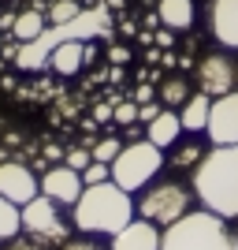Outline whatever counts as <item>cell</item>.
I'll use <instances>...</instances> for the list:
<instances>
[{
  "mask_svg": "<svg viewBox=\"0 0 238 250\" xmlns=\"http://www.w3.org/2000/svg\"><path fill=\"white\" fill-rule=\"evenodd\" d=\"M22 231H26L30 239L45 243V247H63V243L71 239V228L63 224L56 202L45 198V194H37L34 202L22 206Z\"/></svg>",
  "mask_w": 238,
  "mask_h": 250,
  "instance_id": "obj_6",
  "label": "cell"
},
{
  "mask_svg": "<svg viewBox=\"0 0 238 250\" xmlns=\"http://www.w3.org/2000/svg\"><path fill=\"white\" fill-rule=\"evenodd\" d=\"M130 101H138V104H149V101H153V86H138Z\"/></svg>",
  "mask_w": 238,
  "mask_h": 250,
  "instance_id": "obj_29",
  "label": "cell"
},
{
  "mask_svg": "<svg viewBox=\"0 0 238 250\" xmlns=\"http://www.w3.org/2000/svg\"><path fill=\"white\" fill-rule=\"evenodd\" d=\"M60 250H108V247H104V243H97L93 235H71Z\"/></svg>",
  "mask_w": 238,
  "mask_h": 250,
  "instance_id": "obj_26",
  "label": "cell"
},
{
  "mask_svg": "<svg viewBox=\"0 0 238 250\" xmlns=\"http://www.w3.org/2000/svg\"><path fill=\"white\" fill-rule=\"evenodd\" d=\"M0 49H4V30H0Z\"/></svg>",
  "mask_w": 238,
  "mask_h": 250,
  "instance_id": "obj_33",
  "label": "cell"
},
{
  "mask_svg": "<svg viewBox=\"0 0 238 250\" xmlns=\"http://www.w3.org/2000/svg\"><path fill=\"white\" fill-rule=\"evenodd\" d=\"M160 239H164V231L156 228L153 220L134 217L123 231H115V235H112L108 250H160Z\"/></svg>",
  "mask_w": 238,
  "mask_h": 250,
  "instance_id": "obj_11",
  "label": "cell"
},
{
  "mask_svg": "<svg viewBox=\"0 0 238 250\" xmlns=\"http://www.w3.org/2000/svg\"><path fill=\"white\" fill-rule=\"evenodd\" d=\"M164 112V104H156V101H149V104H138V120L142 124H153L156 116Z\"/></svg>",
  "mask_w": 238,
  "mask_h": 250,
  "instance_id": "obj_28",
  "label": "cell"
},
{
  "mask_svg": "<svg viewBox=\"0 0 238 250\" xmlns=\"http://www.w3.org/2000/svg\"><path fill=\"white\" fill-rule=\"evenodd\" d=\"M167 165V157L160 146H153L149 138H138V142H127L119 149V157L112 161V183L115 187H123L127 194H138L142 187H149L156 176H160V168Z\"/></svg>",
  "mask_w": 238,
  "mask_h": 250,
  "instance_id": "obj_5",
  "label": "cell"
},
{
  "mask_svg": "<svg viewBox=\"0 0 238 250\" xmlns=\"http://www.w3.org/2000/svg\"><path fill=\"white\" fill-rule=\"evenodd\" d=\"M208 112H212V97H208V94H201V90H194V94L186 97V104L179 108L183 131H190V135L205 131V127H208Z\"/></svg>",
  "mask_w": 238,
  "mask_h": 250,
  "instance_id": "obj_16",
  "label": "cell"
},
{
  "mask_svg": "<svg viewBox=\"0 0 238 250\" xmlns=\"http://www.w3.org/2000/svg\"><path fill=\"white\" fill-rule=\"evenodd\" d=\"M0 194L15 206H26L41 194V179H34V172L19 161H0Z\"/></svg>",
  "mask_w": 238,
  "mask_h": 250,
  "instance_id": "obj_9",
  "label": "cell"
},
{
  "mask_svg": "<svg viewBox=\"0 0 238 250\" xmlns=\"http://www.w3.org/2000/svg\"><path fill=\"white\" fill-rule=\"evenodd\" d=\"M112 179V165H104V161H90L82 172V183L86 187H93V183H108Z\"/></svg>",
  "mask_w": 238,
  "mask_h": 250,
  "instance_id": "obj_23",
  "label": "cell"
},
{
  "mask_svg": "<svg viewBox=\"0 0 238 250\" xmlns=\"http://www.w3.org/2000/svg\"><path fill=\"white\" fill-rule=\"evenodd\" d=\"M156 19L164 22L167 30L183 34V30L194 26L197 8H194V0H160V4H156Z\"/></svg>",
  "mask_w": 238,
  "mask_h": 250,
  "instance_id": "obj_14",
  "label": "cell"
},
{
  "mask_svg": "<svg viewBox=\"0 0 238 250\" xmlns=\"http://www.w3.org/2000/svg\"><path fill=\"white\" fill-rule=\"evenodd\" d=\"M119 149H123V142H119L115 135H108V138H101V142H93V161L112 165L115 157H119Z\"/></svg>",
  "mask_w": 238,
  "mask_h": 250,
  "instance_id": "obj_22",
  "label": "cell"
},
{
  "mask_svg": "<svg viewBox=\"0 0 238 250\" xmlns=\"http://www.w3.org/2000/svg\"><path fill=\"white\" fill-rule=\"evenodd\" d=\"M90 161H93V149H86V146H71V149H67V157H63V165L74 168V172H86Z\"/></svg>",
  "mask_w": 238,
  "mask_h": 250,
  "instance_id": "obj_24",
  "label": "cell"
},
{
  "mask_svg": "<svg viewBox=\"0 0 238 250\" xmlns=\"http://www.w3.org/2000/svg\"><path fill=\"white\" fill-rule=\"evenodd\" d=\"M82 15V8L74 4V0H56L49 11H45V19H49V26H63V22H71Z\"/></svg>",
  "mask_w": 238,
  "mask_h": 250,
  "instance_id": "obj_21",
  "label": "cell"
},
{
  "mask_svg": "<svg viewBox=\"0 0 238 250\" xmlns=\"http://www.w3.org/2000/svg\"><path fill=\"white\" fill-rule=\"evenodd\" d=\"M160 250H238V235L223 217L208 209H190L183 220L164 228Z\"/></svg>",
  "mask_w": 238,
  "mask_h": 250,
  "instance_id": "obj_3",
  "label": "cell"
},
{
  "mask_svg": "<svg viewBox=\"0 0 238 250\" xmlns=\"http://www.w3.org/2000/svg\"><path fill=\"white\" fill-rule=\"evenodd\" d=\"M45 30H49V19H45L41 11H19L15 26H11V38L22 45V42H37Z\"/></svg>",
  "mask_w": 238,
  "mask_h": 250,
  "instance_id": "obj_17",
  "label": "cell"
},
{
  "mask_svg": "<svg viewBox=\"0 0 238 250\" xmlns=\"http://www.w3.org/2000/svg\"><path fill=\"white\" fill-rule=\"evenodd\" d=\"M4 250H49V247L37 243V239H30V235H15V239L4 243Z\"/></svg>",
  "mask_w": 238,
  "mask_h": 250,
  "instance_id": "obj_27",
  "label": "cell"
},
{
  "mask_svg": "<svg viewBox=\"0 0 238 250\" xmlns=\"http://www.w3.org/2000/svg\"><path fill=\"white\" fill-rule=\"evenodd\" d=\"M179 135H183V120H179L175 108H164V112L156 116L153 124H145V138H149L153 146H160V149L175 146Z\"/></svg>",
  "mask_w": 238,
  "mask_h": 250,
  "instance_id": "obj_15",
  "label": "cell"
},
{
  "mask_svg": "<svg viewBox=\"0 0 238 250\" xmlns=\"http://www.w3.org/2000/svg\"><path fill=\"white\" fill-rule=\"evenodd\" d=\"M194 94V90H190L186 86V79H175V75H171V79H164V83H160V104H164V108H183V104H186V97Z\"/></svg>",
  "mask_w": 238,
  "mask_h": 250,
  "instance_id": "obj_19",
  "label": "cell"
},
{
  "mask_svg": "<svg viewBox=\"0 0 238 250\" xmlns=\"http://www.w3.org/2000/svg\"><path fill=\"white\" fill-rule=\"evenodd\" d=\"M208 30L223 49H238V0H212L208 4Z\"/></svg>",
  "mask_w": 238,
  "mask_h": 250,
  "instance_id": "obj_12",
  "label": "cell"
},
{
  "mask_svg": "<svg viewBox=\"0 0 238 250\" xmlns=\"http://www.w3.org/2000/svg\"><path fill=\"white\" fill-rule=\"evenodd\" d=\"M82 172H74V168L67 165H52L45 168V176H41V194L45 198H52L56 206H74V202L82 198Z\"/></svg>",
  "mask_w": 238,
  "mask_h": 250,
  "instance_id": "obj_10",
  "label": "cell"
},
{
  "mask_svg": "<svg viewBox=\"0 0 238 250\" xmlns=\"http://www.w3.org/2000/svg\"><path fill=\"white\" fill-rule=\"evenodd\" d=\"M19 231H22V206H15L0 194V243L15 239Z\"/></svg>",
  "mask_w": 238,
  "mask_h": 250,
  "instance_id": "obj_18",
  "label": "cell"
},
{
  "mask_svg": "<svg viewBox=\"0 0 238 250\" xmlns=\"http://www.w3.org/2000/svg\"><path fill=\"white\" fill-rule=\"evenodd\" d=\"M45 157H49L52 165H60V161H63L67 153H63V146H52V142H49V146H45Z\"/></svg>",
  "mask_w": 238,
  "mask_h": 250,
  "instance_id": "obj_31",
  "label": "cell"
},
{
  "mask_svg": "<svg viewBox=\"0 0 238 250\" xmlns=\"http://www.w3.org/2000/svg\"><path fill=\"white\" fill-rule=\"evenodd\" d=\"M208 149L201 146V142H194V138H190V142H183V146L175 149V153L167 157V165L171 168H179V172H183V168H190V172H194L197 165H201V157H205Z\"/></svg>",
  "mask_w": 238,
  "mask_h": 250,
  "instance_id": "obj_20",
  "label": "cell"
},
{
  "mask_svg": "<svg viewBox=\"0 0 238 250\" xmlns=\"http://www.w3.org/2000/svg\"><path fill=\"white\" fill-rule=\"evenodd\" d=\"M205 135H208V146H238V90L212 97Z\"/></svg>",
  "mask_w": 238,
  "mask_h": 250,
  "instance_id": "obj_8",
  "label": "cell"
},
{
  "mask_svg": "<svg viewBox=\"0 0 238 250\" xmlns=\"http://www.w3.org/2000/svg\"><path fill=\"white\" fill-rule=\"evenodd\" d=\"M134 217H138L134 194H127L123 187H115L112 179L86 187L82 198L71 206V220L82 235H115V231H123Z\"/></svg>",
  "mask_w": 238,
  "mask_h": 250,
  "instance_id": "obj_2",
  "label": "cell"
},
{
  "mask_svg": "<svg viewBox=\"0 0 238 250\" xmlns=\"http://www.w3.org/2000/svg\"><path fill=\"white\" fill-rule=\"evenodd\" d=\"M112 120H115V124H123V127L142 124V120H138V101H119V104H115V112H112Z\"/></svg>",
  "mask_w": 238,
  "mask_h": 250,
  "instance_id": "obj_25",
  "label": "cell"
},
{
  "mask_svg": "<svg viewBox=\"0 0 238 250\" xmlns=\"http://www.w3.org/2000/svg\"><path fill=\"white\" fill-rule=\"evenodd\" d=\"M194 202H197L194 187L179 183V179H153L149 187L138 190L134 209H138V217L153 220L156 228H171L175 220H183L194 209Z\"/></svg>",
  "mask_w": 238,
  "mask_h": 250,
  "instance_id": "obj_4",
  "label": "cell"
},
{
  "mask_svg": "<svg viewBox=\"0 0 238 250\" xmlns=\"http://www.w3.org/2000/svg\"><path fill=\"white\" fill-rule=\"evenodd\" d=\"M238 86V63L231 60L227 52H208L201 56L197 63V90L208 97H223V94H235Z\"/></svg>",
  "mask_w": 238,
  "mask_h": 250,
  "instance_id": "obj_7",
  "label": "cell"
},
{
  "mask_svg": "<svg viewBox=\"0 0 238 250\" xmlns=\"http://www.w3.org/2000/svg\"><path fill=\"white\" fill-rule=\"evenodd\" d=\"M108 60H112V63H127V60H130V52L119 49V45H112V49H108Z\"/></svg>",
  "mask_w": 238,
  "mask_h": 250,
  "instance_id": "obj_30",
  "label": "cell"
},
{
  "mask_svg": "<svg viewBox=\"0 0 238 250\" xmlns=\"http://www.w3.org/2000/svg\"><path fill=\"white\" fill-rule=\"evenodd\" d=\"M112 112H115V108H108V104H97V108H93V120H97V124H104V120H112Z\"/></svg>",
  "mask_w": 238,
  "mask_h": 250,
  "instance_id": "obj_32",
  "label": "cell"
},
{
  "mask_svg": "<svg viewBox=\"0 0 238 250\" xmlns=\"http://www.w3.org/2000/svg\"><path fill=\"white\" fill-rule=\"evenodd\" d=\"M197 202L223 220H238V146H212L190 179Z\"/></svg>",
  "mask_w": 238,
  "mask_h": 250,
  "instance_id": "obj_1",
  "label": "cell"
},
{
  "mask_svg": "<svg viewBox=\"0 0 238 250\" xmlns=\"http://www.w3.org/2000/svg\"><path fill=\"white\" fill-rule=\"evenodd\" d=\"M82 63H86V42L82 38H67V42H60L49 52V67L56 75H78Z\"/></svg>",
  "mask_w": 238,
  "mask_h": 250,
  "instance_id": "obj_13",
  "label": "cell"
}]
</instances>
